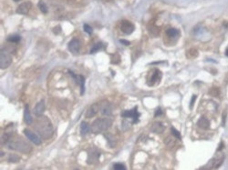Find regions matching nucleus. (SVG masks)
Masks as SVG:
<instances>
[{"label":"nucleus","instance_id":"obj_4","mask_svg":"<svg viewBox=\"0 0 228 170\" xmlns=\"http://www.w3.org/2000/svg\"><path fill=\"white\" fill-rule=\"evenodd\" d=\"M12 63V57L11 55L8 54L5 50H2L1 49V53H0V68L2 69H5L6 68H8Z\"/></svg>","mask_w":228,"mask_h":170},{"label":"nucleus","instance_id":"obj_24","mask_svg":"<svg viewBox=\"0 0 228 170\" xmlns=\"http://www.w3.org/2000/svg\"><path fill=\"white\" fill-rule=\"evenodd\" d=\"M102 47H103L102 43H96V44L93 46V47L91 48V53L93 54V53H95V52L99 51L100 49H102Z\"/></svg>","mask_w":228,"mask_h":170},{"label":"nucleus","instance_id":"obj_35","mask_svg":"<svg viewBox=\"0 0 228 170\" xmlns=\"http://www.w3.org/2000/svg\"><path fill=\"white\" fill-rule=\"evenodd\" d=\"M226 55L228 57V47H227V49H226Z\"/></svg>","mask_w":228,"mask_h":170},{"label":"nucleus","instance_id":"obj_29","mask_svg":"<svg viewBox=\"0 0 228 170\" xmlns=\"http://www.w3.org/2000/svg\"><path fill=\"white\" fill-rule=\"evenodd\" d=\"M113 168L115 170H125L126 168L122 165V164H114L113 165Z\"/></svg>","mask_w":228,"mask_h":170},{"label":"nucleus","instance_id":"obj_16","mask_svg":"<svg viewBox=\"0 0 228 170\" xmlns=\"http://www.w3.org/2000/svg\"><path fill=\"white\" fill-rule=\"evenodd\" d=\"M224 159H225L224 155H222V156H220V157H218V158L213 159V160L211 161V168H218L223 164Z\"/></svg>","mask_w":228,"mask_h":170},{"label":"nucleus","instance_id":"obj_14","mask_svg":"<svg viewBox=\"0 0 228 170\" xmlns=\"http://www.w3.org/2000/svg\"><path fill=\"white\" fill-rule=\"evenodd\" d=\"M45 111V102L44 100H41L40 102H38L35 108H34V113L36 116H41Z\"/></svg>","mask_w":228,"mask_h":170},{"label":"nucleus","instance_id":"obj_31","mask_svg":"<svg viewBox=\"0 0 228 170\" xmlns=\"http://www.w3.org/2000/svg\"><path fill=\"white\" fill-rule=\"evenodd\" d=\"M161 115H162V111L161 110V108H158V109L156 110L155 114H154V116H161Z\"/></svg>","mask_w":228,"mask_h":170},{"label":"nucleus","instance_id":"obj_8","mask_svg":"<svg viewBox=\"0 0 228 170\" xmlns=\"http://www.w3.org/2000/svg\"><path fill=\"white\" fill-rule=\"evenodd\" d=\"M120 30L124 33V34H127V35H130L133 32L134 30V26L131 22L130 21H127V20H124L121 22L120 24Z\"/></svg>","mask_w":228,"mask_h":170},{"label":"nucleus","instance_id":"obj_3","mask_svg":"<svg viewBox=\"0 0 228 170\" xmlns=\"http://www.w3.org/2000/svg\"><path fill=\"white\" fill-rule=\"evenodd\" d=\"M112 120L109 118H98L91 125V131L95 134L106 131L112 126Z\"/></svg>","mask_w":228,"mask_h":170},{"label":"nucleus","instance_id":"obj_2","mask_svg":"<svg viewBox=\"0 0 228 170\" xmlns=\"http://www.w3.org/2000/svg\"><path fill=\"white\" fill-rule=\"evenodd\" d=\"M7 147L8 148L15 150V151H19L23 153H29L32 150L31 146L24 139L20 137H10L9 140L7 141Z\"/></svg>","mask_w":228,"mask_h":170},{"label":"nucleus","instance_id":"obj_28","mask_svg":"<svg viewBox=\"0 0 228 170\" xmlns=\"http://www.w3.org/2000/svg\"><path fill=\"white\" fill-rule=\"evenodd\" d=\"M210 95H215V96H218L219 95V89L216 87H214L210 90Z\"/></svg>","mask_w":228,"mask_h":170},{"label":"nucleus","instance_id":"obj_1","mask_svg":"<svg viewBox=\"0 0 228 170\" xmlns=\"http://www.w3.org/2000/svg\"><path fill=\"white\" fill-rule=\"evenodd\" d=\"M34 127L35 130L37 131V133L45 139H48L49 137H51V136L53 135L54 129H53V126L51 124V121L49 120L48 117H47L46 116H37L35 124H34Z\"/></svg>","mask_w":228,"mask_h":170},{"label":"nucleus","instance_id":"obj_36","mask_svg":"<svg viewBox=\"0 0 228 170\" xmlns=\"http://www.w3.org/2000/svg\"><path fill=\"white\" fill-rule=\"evenodd\" d=\"M15 2H17V1H20V0H14Z\"/></svg>","mask_w":228,"mask_h":170},{"label":"nucleus","instance_id":"obj_27","mask_svg":"<svg viewBox=\"0 0 228 170\" xmlns=\"http://www.w3.org/2000/svg\"><path fill=\"white\" fill-rule=\"evenodd\" d=\"M19 160H20V158L16 156V155H11L8 158V161H10V162H18Z\"/></svg>","mask_w":228,"mask_h":170},{"label":"nucleus","instance_id":"obj_26","mask_svg":"<svg viewBox=\"0 0 228 170\" xmlns=\"http://www.w3.org/2000/svg\"><path fill=\"white\" fill-rule=\"evenodd\" d=\"M83 28H84V31L86 32V33H88L89 35H91V34H92V27L91 26H90L88 24H85L84 26H83Z\"/></svg>","mask_w":228,"mask_h":170},{"label":"nucleus","instance_id":"obj_33","mask_svg":"<svg viewBox=\"0 0 228 170\" xmlns=\"http://www.w3.org/2000/svg\"><path fill=\"white\" fill-rule=\"evenodd\" d=\"M119 42H120V43H122V44H123V45H125V46H129V45H130V42H129V41H127V40L120 39V40H119Z\"/></svg>","mask_w":228,"mask_h":170},{"label":"nucleus","instance_id":"obj_19","mask_svg":"<svg viewBox=\"0 0 228 170\" xmlns=\"http://www.w3.org/2000/svg\"><path fill=\"white\" fill-rule=\"evenodd\" d=\"M90 131V126L87 122H81L80 125V133L82 136H85L89 133Z\"/></svg>","mask_w":228,"mask_h":170},{"label":"nucleus","instance_id":"obj_13","mask_svg":"<svg viewBox=\"0 0 228 170\" xmlns=\"http://www.w3.org/2000/svg\"><path fill=\"white\" fill-rule=\"evenodd\" d=\"M161 77H162L161 71H160L159 69H154V70H153V72L151 73V78H149L148 84H149L150 85H154L156 81H159V80L161 79Z\"/></svg>","mask_w":228,"mask_h":170},{"label":"nucleus","instance_id":"obj_21","mask_svg":"<svg viewBox=\"0 0 228 170\" xmlns=\"http://www.w3.org/2000/svg\"><path fill=\"white\" fill-rule=\"evenodd\" d=\"M20 36L18 35H13V36H9L7 37V41L11 42V43H18L20 41Z\"/></svg>","mask_w":228,"mask_h":170},{"label":"nucleus","instance_id":"obj_20","mask_svg":"<svg viewBox=\"0 0 228 170\" xmlns=\"http://www.w3.org/2000/svg\"><path fill=\"white\" fill-rule=\"evenodd\" d=\"M166 34H167L168 36H170V37H172V38H175V37L178 36L179 31H178L177 29H175V28H169V29H167Z\"/></svg>","mask_w":228,"mask_h":170},{"label":"nucleus","instance_id":"obj_30","mask_svg":"<svg viewBox=\"0 0 228 170\" xmlns=\"http://www.w3.org/2000/svg\"><path fill=\"white\" fill-rule=\"evenodd\" d=\"M189 53L191 54V57H196V56H197V51H196V50L191 49V50H189Z\"/></svg>","mask_w":228,"mask_h":170},{"label":"nucleus","instance_id":"obj_11","mask_svg":"<svg viewBox=\"0 0 228 170\" xmlns=\"http://www.w3.org/2000/svg\"><path fill=\"white\" fill-rule=\"evenodd\" d=\"M99 110H100V105H98L96 103L92 104L88 108V110H87V112L85 114V116L87 118H91V117H93V116H95L97 115V113L99 112Z\"/></svg>","mask_w":228,"mask_h":170},{"label":"nucleus","instance_id":"obj_10","mask_svg":"<svg viewBox=\"0 0 228 170\" xmlns=\"http://www.w3.org/2000/svg\"><path fill=\"white\" fill-rule=\"evenodd\" d=\"M100 110H101L102 114L104 116H110V115H112V106L108 101L102 102V104L100 105Z\"/></svg>","mask_w":228,"mask_h":170},{"label":"nucleus","instance_id":"obj_18","mask_svg":"<svg viewBox=\"0 0 228 170\" xmlns=\"http://www.w3.org/2000/svg\"><path fill=\"white\" fill-rule=\"evenodd\" d=\"M197 125H198L201 128L206 129V128H208V127H210V121H209L206 117L203 116V117H201V118L198 120Z\"/></svg>","mask_w":228,"mask_h":170},{"label":"nucleus","instance_id":"obj_34","mask_svg":"<svg viewBox=\"0 0 228 170\" xmlns=\"http://www.w3.org/2000/svg\"><path fill=\"white\" fill-rule=\"evenodd\" d=\"M223 146H224V144H223V143H221V144H220V147H218V149H217V150L219 151L220 149H222V148H223Z\"/></svg>","mask_w":228,"mask_h":170},{"label":"nucleus","instance_id":"obj_7","mask_svg":"<svg viewBox=\"0 0 228 170\" xmlns=\"http://www.w3.org/2000/svg\"><path fill=\"white\" fill-rule=\"evenodd\" d=\"M24 134H25V136H26L31 142H33L35 145H37V146L41 145L42 141H41L40 137H39L38 136H37L35 133H33L32 131H30V130H28V129H25V130H24Z\"/></svg>","mask_w":228,"mask_h":170},{"label":"nucleus","instance_id":"obj_5","mask_svg":"<svg viewBox=\"0 0 228 170\" xmlns=\"http://www.w3.org/2000/svg\"><path fill=\"white\" fill-rule=\"evenodd\" d=\"M100 156H101L100 151L96 147H91L88 151V163L91 165L98 163Z\"/></svg>","mask_w":228,"mask_h":170},{"label":"nucleus","instance_id":"obj_9","mask_svg":"<svg viewBox=\"0 0 228 170\" xmlns=\"http://www.w3.org/2000/svg\"><path fill=\"white\" fill-rule=\"evenodd\" d=\"M32 6V3L29 2V1H27V2H24L22 3L21 5H18V7L16 8V13L17 14H20V15H26L28 13V11L30 10Z\"/></svg>","mask_w":228,"mask_h":170},{"label":"nucleus","instance_id":"obj_12","mask_svg":"<svg viewBox=\"0 0 228 170\" xmlns=\"http://www.w3.org/2000/svg\"><path fill=\"white\" fill-rule=\"evenodd\" d=\"M80 48V42L79 39L77 38H73L69 43V50L73 53V54H77L79 52Z\"/></svg>","mask_w":228,"mask_h":170},{"label":"nucleus","instance_id":"obj_32","mask_svg":"<svg viewBox=\"0 0 228 170\" xmlns=\"http://www.w3.org/2000/svg\"><path fill=\"white\" fill-rule=\"evenodd\" d=\"M196 99V95H193L192 99H191V103H190V107H193L194 106V101Z\"/></svg>","mask_w":228,"mask_h":170},{"label":"nucleus","instance_id":"obj_15","mask_svg":"<svg viewBox=\"0 0 228 170\" xmlns=\"http://www.w3.org/2000/svg\"><path fill=\"white\" fill-rule=\"evenodd\" d=\"M164 129H165V127H164L162 123H160V122H155V123H153L152 126H151V130L153 133H156V134H161V133H162V132L164 131Z\"/></svg>","mask_w":228,"mask_h":170},{"label":"nucleus","instance_id":"obj_6","mask_svg":"<svg viewBox=\"0 0 228 170\" xmlns=\"http://www.w3.org/2000/svg\"><path fill=\"white\" fill-rule=\"evenodd\" d=\"M124 118L127 117V118H132L133 121H132V124H135L139 121V116H140V114L138 113L137 111V106H135L133 109L131 110H128V111H124L121 115Z\"/></svg>","mask_w":228,"mask_h":170},{"label":"nucleus","instance_id":"obj_22","mask_svg":"<svg viewBox=\"0 0 228 170\" xmlns=\"http://www.w3.org/2000/svg\"><path fill=\"white\" fill-rule=\"evenodd\" d=\"M105 137H106V139H107V141H108V143L110 144V146H111V147H114V146H115L116 141H115V139H114L113 137H112V135L105 134Z\"/></svg>","mask_w":228,"mask_h":170},{"label":"nucleus","instance_id":"obj_23","mask_svg":"<svg viewBox=\"0 0 228 170\" xmlns=\"http://www.w3.org/2000/svg\"><path fill=\"white\" fill-rule=\"evenodd\" d=\"M38 7H39V9H40V11L43 13V14H47L48 13V7H47V5H46V4L43 2V1H40L39 3H38Z\"/></svg>","mask_w":228,"mask_h":170},{"label":"nucleus","instance_id":"obj_25","mask_svg":"<svg viewBox=\"0 0 228 170\" xmlns=\"http://www.w3.org/2000/svg\"><path fill=\"white\" fill-rule=\"evenodd\" d=\"M172 134L174 136V137L178 138L179 140L182 139V137H181V134L179 133V131H177L174 127H172Z\"/></svg>","mask_w":228,"mask_h":170},{"label":"nucleus","instance_id":"obj_17","mask_svg":"<svg viewBox=\"0 0 228 170\" xmlns=\"http://www.w3.org/2000/svg\"><path fill=\"white\" fill-rule=\"evenodd\" d=\"M24 120L26 122L27 125H31L32 122H33V119H32V116H31V114L29 112V108H28V106L26 105L25 106V111H24Z\"/></svg>","mask_w":228,"mask_h":170}]
</instances>
